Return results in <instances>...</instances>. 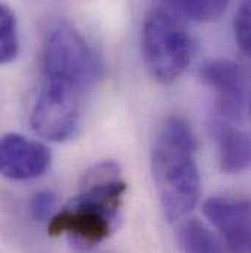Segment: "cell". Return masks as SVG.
I'll return each mask as SVG.
<instances>
[{"instance_id": "1", "label": "cell", "mask_w": 251, "mask_h": 253, "mask_svg": "<svg viewBox=\"0 0 251 253\" xmlns=\"http://www.w3.org/2000/svg\"><path fill=\"white\" fill-rule=\"evenodd\" d=\"M118 172L115 164L105 162L87 174L81 191L50 218L49 233L66 234L82 246H93L108 239L115 230L126 191Z\"/></svg>"}, {"instance_id": "2", "label": "cell", "mask_w": 251, "mask_h": 253, "mask_svg": "<svg viewBox=\"0 0 251 253\" xmlns=\"http://www.w3.org/2000/svg\"><path fill=\"white\" fill-rule=\"evenodd\" d=\"M195 150V137L188 124L181 118H169L151 155L156 191L169 221L184 218L198 203L200 174Z\"/></svg>"}, {"instance_id": "3", "label": "cell", "mask_w": 251, "mask_h": 253, "mask_svg": "<svg viewBox=\"0 0 251 253\" xmlns=\"http://www.w3.org/2000/svg\"><path fill=\"white\" fill-rule=\"evenodd\" d=\"M41 68L44 78L62 80L78 90L90 87L103 72L99 55L82 34L66 21H58L46 31Z\"/></svg>"}, {"instance_id": "4", "label": "cell", "mask_w": 251, "mask_h": 253, "mask_svg": "<svg viewBox=\"0 0 251 253\" xmlns=\"http://www.w3.org/2000/svg\"><path fill=\"white\" fill-rule=\"evenodd\" d=\"M144 63L159 83H174L187 69L192 44L182 24L166 7L151 9L143 24Z\"/></svg>"}, {"instance_id": "5", "label": "cell", "mask_w": 251, "mask_h": 253, "mask_svg": "<svg viewBox=\"0 0 251 253\" xmlns=\"http://www.w3.org/2000/svg\"><path fill=\"white\" fill-rule=\"evenodd\" d=\"M79 91L62 80L44 78L31 111L33 128L52 141L73 137L79 126Z\"/></svg>"}, {"instance_id": "6", "label": "cell", "mask_w": 251, "mask_h": 253, "mask_svg": "<svg viewBox=\"0 0 251 253\" xmlns=\"http://www.w3.org/2000/svg\"><path fill=\"white\" fill-rule=\"evenodd\" d=\"M203 212L226 242L231 253H251V200L215 196L204 202Z\"/></svg>"}, {"instance_id": "7", "label": "cell", "mask_w": 251, "mask_h": 253, "mask_svg": "<svg viewBox=\"0 0 251 253\" xmlns=\"http://www.w3.org/2000/svg\"><path fill=\"white\" fill-rule=\"evenodd\" d=\"M198 75L204 84L216 91L217 109L225 120L243 115L246 103V81L241 66L229 59H210L200 66Z\"/></svg>"}, {"instance_id": "8", "label": "cell", "mask_w": 251, "mask_h": 253, "mask_svg": "<svg viewBox=\"0 0 251 253\" xmlns=\"http://www.w3.org/2000/svg\"><path fill=\"white\" fill-rule=\"evenodd\" d=\"M52 155L38 141L21 134H7L0 146L1 174L13 181L34 180L46 174L50 168Z\"/></svg>"}, {"instance_id": "9", "label": "cell", "mask_w": 251, "mask_h": 253, "mask_svg": "<svg viewBox=\"0 0 251 253\" xmlns=\"http://www.w3.org/2000/svg\"><path fill=\"white\" fill-rule=\"evenodd\" d=\"M213 135L217 144L220 169L226 174H241L251 168V134L229 126L216 123Z\"/></svg>"}, {"instance_id": "10", "label": "cell", "mask_w": 251, "mask_h": 253, "mask_svg": "<svg viewBox=\"0 0 251 253\" xmlns=\"http://www.w3.org/2000/svg\"><path fill=\"white\" fill-rule=\"evenodd\" d=\"M178 239L185 253H223L222 245L213 231L195 218L181 224Z\"/></svg>"}, {"instance_id": "11", "label": "cell", "mask_w": 251, "mask_h": 253, "mask_svg": "<svg viewBox=\"0 0 251 253\" xmlns=\"http://www.w3.org/2000/svg\"><path fill=\"white\" fill-rule=\"evenodd\" d=\"M160 1L166 7L197 22H209L217 19L225 12L229 3V0H160Z\"/></svg>"}, {"instance_id": "12", "label": "cell", "mask_w": 251, "mask_h": 253, "mask_svg": "<svg viewBox=\"0 0 251 253\" xmlns=\"http://www.w3.org/2000/svg\"><path fill=\"white\" fill-rule=\"evenodd\" d=\"M19 53L18 24L15 13L6 4L0 6V62L3 65L16 59Z\"/></svg>"}, {"instance_id": "13", "label": "cell", "mask_w": 251, "mask_h": 253, "mask_svg": "<svg viewBox=\"0 0 251 253\" xmlns=\"http://www.w3.org/2000/svg\"><path fill=\"white\" fill-rule=\"evenodd\" d=\"M235 40L240 49L251 58V0H241L234 21Z\"/></svg>"}, {"instance_id": "14", "label": "cell", "mask_w": 251, "mask_h": 253, "mask_svg": "<svg viewBox=\"0 0 251 253\" xmlns=\"http://www.w3.org/2000/svg\"><path fill=\"white\" fill-rule=\"evenodd\" d=\"M56 208V196L52 191H40L31 200V215L37 221H47Z\"/></svg>"}]
</instances>
